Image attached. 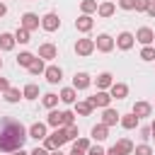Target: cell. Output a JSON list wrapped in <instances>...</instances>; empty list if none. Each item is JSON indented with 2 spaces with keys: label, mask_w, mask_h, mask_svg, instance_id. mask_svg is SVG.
Segmentation results:
<instances>
[{
  "label": "cell",
  "mask_w": 155,
  "mask_h": 155,
  "mask_svg": "<svg viewBox=\"0 0 155 155\" xmlns=\"http://www.w3.org/2000/svg\"><path fill=\"white\" fill-rule=\"evenodd\" d=\"M29 138V131L22 121L12 116H0V153H15L24 148V140Z\"/></svg>",
  "instance_id": "1"
},
{
  "label": "cell",
  "mask_w": 155,
  "mask_h": 155,
  "mask_svg": "<svg viewBox=\"0 0 155 155\" xmlns=\"http://www.w3.org/2000/svg\"><path fill=\"white\" fill-rule=\"evenodd\" d=\"M65 143H68V131H65V128H56L51 136L44 138V148H46L48 153L61 150V145H65Z\"/></svg>",
  "instance_id": "2"
},
{
  "label": "cell",
  "mask_w": 155,
  "mask_h": 155,
  "mask_svg": "<svg viewBox=\"0 0 155 155\" xmlns=\"http://www.w3.org/2000/svg\"><path fill=\"white\" fill-rule=\"evenodd\" d=\"M133 148H136V145H133L128 138H121L119 143H114V145L107 150V155H131V153H133Z\"/></svg>",
  "instance_id": "3"
},
{
  "label": "cell",
  "mask_w": 155,
  "mask_h": 155,
  "mask_svg": "<svg viewBox=\"0 0 155 155\" xmlns=\"http://www.w3.org/2000/svg\"><path fill=\"white\" fill-rule=\"evenodd\" d=\"M114 44H116V41H114L109 34H99V36L94 39V48L102 51V53H109V51L114 48Z\"/></svg>",
  "instance_id": "4"
},
{
  "label": "cell",
  "mask_w": 155,
  "mask_h": 155,
  "mask_svg": "<svg viewBox=\"0 0 155 155\" xmlns=\"http://www.w3.org/2000/svg\"><path fill=\"white\" fill-rule=\"evenodd\" d=\"M39 24H41L39 15H34V12H24V15H22V29L34 31V29H39Z\"/></svg>",
  "instance_id": "5"
},
{
  "label": "cell",
  "mask_w": 155,
  "mask_h": 155,
  "mask_svg": "<svg viewBox=\"0 0 155 155\" xmlns=\"http://www.w3.org/2000/svg\"><path fill=\"white\" fill-rule=\"evenodd\" d=\"M41 27H44L46 31H56V29L61 27V19H58V15H56V12H46V15L41 17Z\"/></svg>",
  "instance_id": "6"
},
{
  "label": "cell",
  "mask_w": 155,
  "mask_h": 155,
  "mask_svg": "<svg viewBox=\"0 0 155 155\" xmlns=\"http://www.w3.org/2000/svg\"><path fill=\"white\" fill-rule=\"evenodd\" d=\"M94 51V39H78L75 41V53L78 56H90Z\"/></svg>",
  "instance_id": "7"
},
{
  "label": "cell",
  "mask_w": 155,
  "mask_h": 155,
  "mask_svg": "<svg viewBox=\"0 0 155 155\" xmlns=\"http://www.w3.org/2000/svg\"><path fill=\"white\" fill-rule=\"evenodd\" d=\"M87 102H90L92 107H102V109H107V107L111 104V94H109V92H104V90H99V92H97L94 97H90Z\"/></svg>",
  "instance_id": "8"
},
{
  "label": "cell",
  "mask_w": 155,
  "mask_h": 155,
  "mask_svg": "<svg viewBox=\"0 0 155 155\" xmlns=\"http://www.w3.org/2000/svg\"><path fill=\"white\" fill-rule=\"evenodd\" d=\"M136 41H140L143 46H150V44L155 41V34H153V29H150V27H140V29L136 31Z\"/></svg>",
  "instance_id": "9"
},
{
  "label": "cell",
  "mask_w": 155,
  "mask_h": 155,
  "mask_svg": "<svg viewBox=\"0 0 155 155\" xmlns=\"http://www.w3.org/2000/svg\"><path fill=\"white\" fill-rule=\"evenodd\" d=\"M119 121H121V114H119L116 109L107 107V109H104V114H102V124H104V126H116Z\"/></svg>",
  "instance_id": "10"
},
{
  "label": "cell",
  "mask_w": 155,
  "mask_h": 155,
  "mask_svg": "<svg viewBox=\"0 0 155 155\" xmlns=\"http://www.w3.org/2000/svg\"><path fill=\"white\" fill-rule=\"evenodd\" d=\"M92 27H94V19H92L90 15H80V17L75 19V29H78V31H82V34H87Z\"/></svg>",
  "instance_id": "11"
},
{
  "label": "cell",
  "mask_w": 155,
  "mask_h": 155,
  "mask_svg": "<svg viewBox=\"0 0 155 155\" xmlns=\"http://www.w3.org/2000/svg\"><path fill=\"white\" fill-rule=\"evenodd\" d=\"M133 41H136V36H133L131 31H121V34L116 36V46H119L121 51H128V48L133 46Z\"/></svg>",
  "instance_id": "12"
},
{
  "label": "cell",
  "mask_w": 155,
  "mask_h": 155,
  "mask_svg": "<svg viewBox=\"0 0 155 155\" xmlns=\"http://www.w3.org/2000/svg\"><path fill=\"white\" fill-rule=\"evenodd\" d=\"M39 58L53 61V58H58V48H56L53 44H41V46H39Z\"/></svg>",
  "instance_id": "13"
},
{
  "label": "cell",
  "mask_w": 155,
  "mask_h": 155,
  "mask_svg": "<svg viewBox=\"0 0 155 155\" xmlns=\"http://www.w3.org/2000/svg\"><path fill=\"white\" fill-rule=\"evenodd\" d=\"M44 75H46V80H48V82H51V85H58V82H61V80H63V70H61V68H58V65H48V68H46V73H44Z\"/></svg>",
  "instance_id": "14"
},
{
  "label": "cell",
  "mask_w": 155,
  "mask_h": 155,
  "mask_svg": "<svg viewBox=\"0 0 155 155\" xmlns=\"http://www.w3.org/2000/svg\"><path fill=\"white\" fill-rule=\"evenodd\" d=\"M90 85H92V78L87 73H75V78H73V87L75 90H87Z\"/></svg>",
  "instance_id": "15"
},
{
  "label": "cell",
  "mask_w": 155,
  "mask_h": 155,
  "mask_svg": "<svg viewBox=\"0 0 155 155\" xmlns=\"http://www.w3.org/2000/svg\"><path fill=\"white\" fill-rule=\"evenodd\" d=\"M29 138H34V140H44V138H46V124H41V121L31 124V126H29Z\"/></svg>",
  "instance_id": "16"
},
{
  "label": "cell",
  "mask_w": 155,
  "mask_h": 155,
  "mask_svg": "<svg viewBox=\"0 0 155 155\" xmlns=\"http://www.w3.org/2000/svg\"><path fill=\"white\" fill-rule=\"evenodd\" d=\"M109 94H111V99H124V97L128 94V85H124V82H114V85L109 87Z\"/></svg>",
  "instance_id": "17"
},
{
  "label": "cell",
  "mask_w": 155,
  "mask_h": 155,
  "mask_svg": "<svg viewBox=\"0 0 155 155\" xmlns=\"http://www.w3.org/2000/svg\"><path fill=\"white\" fill-rule=\"evenodd\" d=\"M150 111H153V107H150L148 102H136V104H133V109H131V114H136L138 119L150 116Z\"/></svg>",
  "instance_id": "18"
},
{
  "label": "cell",
  "mask_w": 155,
  "mask_h": 155,
  "mask_svg": "<svg viewBox=\"0 0 155 155\" xmlns=\"http://www.w3.org/2000/svg\"><path fill=\"white\" fill-rule=\"evenodd\" d=\"M15 34H7V31H2L0 34V51H12L15 48Z\"/></svg>",
  "instance_id": "19"
},
{
  "label": "cell",
  "mask_w": 155,
  "mask_h": 155,
  "mask_svg": "<svg viewBox=\"0 0 155 155\" xmlns=\"http://www.w3.org/2000/svg\"><path fill=\"white\" fill-rule=\"evenodd\" d=\"M94 82H97V90H107V87H111V85H114L111 73H99V75L94 78Z\"/></svg>",
  "instance_id": "20"
},
{
  "label": "cell",
  "mask_w": 155,
  "mask_h": 155,
  "mask_svg": "<svg viewBox=\"0 0 155 155\" xmlns=\"http://www.w3.org/2000/svg\"><path fill=\"white\" fill-rule=\"evenodd\" d=\"M58 97H61V102H65V104H75V97H78V90H75V87H63Z\"/></svg>",
  "instance_id": "21"
},
{
  "label": "cell",
  "mask_w": 155,
  "mask_h": 155,
  "mask_svg": "<svg viewBox=\"0 0 155 155\" xmlns=\"http://www.w3.org/2000/svg\"><path fill=\"white\" fill-rule=\"evenodd\" d=\"M46 124H48V126H53V128H63V111H56V109H51V114H48Z\"/></svg>",
  "instance_id": "22"
},
{
  "label": "cell",
  "mask_w": 155,
  "mask_h": 155,
  "mask_svg": "<svg viewBox=\"0 0 155 155\" xmlns=\"http://www.w3.org/2000/svg\"><path fill=\"white\" fill-rule=\"evenodd\" d=\"M92 138L99 143V140H104V138H109V126H104V124H97V126H92Z\"/></svg>",
  "instance_id": "23"
},
{
  "label": "cell",
  "mask_w": 155,
  "mask_h": 155,
  "mask_svg": "<svg viewBox=\"0 0 155 155\" xmlns=\"http://www.w3.org/2000/svg\"><path fill=\"white\" fill-rule=\"evenodd\" d=\"M34 61H36V56H34V53H29V51H22V53L17 56V65H22V68H29Z\"/></svg>",
  "instance_id": "24"
},
{
  "label": "cell",
  "mask_w": 155,
  "mask_h": 155,
  "mask_svg": "<svg viewBox=\"0 0 155 155\" xmlns=\"http://www.w3.org/2000/svg\"><path fill=\"white\" fill-rule=\"evenodd\" d=\"M114 10H116V7H114V2H111V0H107V2H102V5L97 7V15H99V17H111V15H114Z\"/></svg>",
  "instance_id": "25"
},
{
  "label": "cell",
  "mask_w": 155,
  "mask_h": 155,
  "mask_svg": "<svg viewBox=\"0 0 155 155\" xmlns=\"http://www.w3.org/2000/svg\"><path fill=\"white\" fill-rule=\"evenodd\" d=\"M92 109H94V107H92L90 102H78V104H75V114H78V116H90Z\"/></svg>",
  "instance_id": "26"
},
{
  "label": "cell",
  "mask_w": 155,
  "mask_h": 155,
  "mask_svg": "<svg viewBox=\"0 0 155 155\" xmlns=\"http://www.w3.org/2000/svg\"><path fill=\"white\" fill-rule=\"evenodd\" d=\"M119 124H121L124 128H128V131H131V128H136V126H138V116H136V114H126V116H121V121H119Z\"/></svg>",
  "instance_id": "27"
},
{
  "label": "cell",
  "mask_w": 155,
  "mask_h": 155,
  "mask_svg": "<svg viewBox=\"0 0 155 155\" xmlns=\"http://www.w3.org/2000/svg\"><path fill=\"white\" fill-rule=\"evenodd\" d=\"M15 41H17V44H29V41H31V31H27V29L19 27V29L15 31Z\"/></svg>",
  "instance_id": "28"
},
{
  "label": "cell",
  "mask_w": 155,
  "mask_h": 155,
  "mask_svg": "<svg viewBox=\"0 0 155 155\" xmlns=\"http://www.w3.org/2000/svg\"><path fill=\"white\" fill-rule=\"evenodd\" d=\"M22 94H24V99H39V87H36L34 82H29V85L22 90Z\"/></svg>",
  "instance_id": "29"
},
{
  "label": "cell",
  "mask_w": 155,
  "mask_h": 155,
  "mask_svg": "<svg viewBox=\"0 0 155 155\" xmlns=\"http://www.w3.org/2000/svg\"><path fill=\"white\" fill-rule=\"evenodd\" d=\"M29 73L31 75H41V73H46V65H44V58H36L31 65H29Z\"/></svg>",
  "instance_id": "30"
},
{
  "label": "cell",
  "mask_w": 155,
  "mask_h": 155,
  "mask_svg": "<svg viewBox=\"0 0 155 155\" xmlns=\"http://www.w3.org/2000/svg\"><path fill=\"white\" fill-rule=\"evenodd\" d=\"M22 97H24V94H22V92H19V90H17V87H10V90H7V92H5V99H7V102H10V104H15V102H19V99H22Z\"/></svg>",
  "instance_id": "31"
},
{
  "label": "cell",
  "mask_w": 155,
  "mask_h": 155,
  "mask_svg": "<svg viewBox=\"0 0 155 155\" xmlns=\"http://www.w3.org/2000/svg\"><path fill=\"white\" fill-rule=\"evenodd\" d=\"M97 7H99V5H97L94 0H82V2H80L82 15H92V12H97Z\"/></svg>",
  "instance_id": "32"
},
{
  "label": "cell",
  "mask_w": 155,
  "mask_h": 155,
  "mask_svg": "<svg viewBox=\"0 0 155 155\" xmlns=\"http://www.w3.org/2000/svg\"><path fill=\"white\" fill-rule=\"evenodd\" d=\"M58 99H61L58 94H53V92H48V94H44V99H41V102H44V107H46V109H53V107L58 104Z\"/></svg>",
  "instance_id": "33"
},
{
  "label": "cell",
  "mask_w": 155,
  "mask_h": 155,
  "mask_svg": "<svg viewBox=\"0 0 155 155\" xmlns=\"http://www.w3.org/2000/svg\"><path fill=\"white\" fill-rule=\"evenodd\" d=\"M140 58L143 61H155V48L153 46H143L140 48Z\"/></svg>",
  "instance_id": "34"
},
{
  "label": "cell",
  "mask_w": 155,
  "mask_h": 155,
  "mask_svg": "<svg viewBox=\"0 0 155 155\" xmlns=\"http://www.w3.org/2000/svg\"><path fill=\"white\" fill-rule=\"evenodd\" d=\"M133 155H153V148H150L148 143H143V145H136V148H133Z\"/></svg>",
  "instance_id": "35"
},
{
  "label": "cell",
  "mask_w": 155,
  "mask_h": 155,
  "mask_svg": "<svg viewBox=\"0 0 155 155\" xmlns=\"http://www.w3.org/2000/svg\"><path fill=\"white\" fill-rule=\"evenodd\" d=\"M68 126H75V114L73 111H63V128Z\"/></svg>",
  "instance_id": "36"
},
{
  "label": "cell",
  "mask_w": 155,
  "mask_h": 155,
  "mask_svg": "<svg viewBox=\"0 0 155 155\" xmlns=\"http://www.w3.org/2000/svg\"><path fill=\"white\" fill-rule=\"evenodd\" d=\"M73 148H78V150H82V153H87V150H90L92 145H90V140H87V138H78Z\"/></svg>",
  "instance_id": "37"
},
{
  "label": "cell",
  "mask_w": 155,
  "mask_h": 155,
  "mask_svg": "<svg viewBox=\"0 0 155 155\" xmlns=\"http://www.w3.org/2000/svg\"><path fill=\"white\" fill-rule=\"evenodd\" d=\"M153 0H136V12H148Z\"/></svg>",
  "instance_id": "38"
},
{
  "label": "cell",
  "mask_w": 155,
  "mask_h": 155,
  "mask_svg": "<svg viewBox=\"0 0 155 155\" xmlns=\"http://www.w3.org/2000/svg\"><path fill=\"white\" fill-rule=\"evenodd\" d=\"M121 10H136V0H119Z\"/></svg>",
  "instance_id": "39"
},
{
  "label": "cell",
  "mask_w": 155,
  "mask_h": 155,
  "mask_svg": "<svg viewBox=\"0 0 155 155\" xmlns=\"http://www.w3.org/2000/svg\"><path fill=\"white\" fill-rule=\"evenodd\" d=\"M65 131H68V140H78V136H80L78 133V126H68Z\"/></svg>",
  "instance_id": "40"
},
{
  "label": "cell",
  "mask_w": 155,
  "mask_h": 155,
  "mask_svg": "<svg viewBox=\"0 0 155 155\" xmlns=\"http://www.w3.org/2000/svg\"><path fill=\"white\" fill-rule=\"evenodd\" d=\"M87 155H107V150H104L102 145H92V148L87 150Z\"/></svg>",
  "instance_id": "41"
},
{
  "label": "cell",
  "mask_w": 155,
  "mask_h": 155,
  "mask_svg": "<svg viewBox=\"0 0 155 155\" xmlns=\"http://www.w3.org/2000/svg\"><path fill=\"white\" fill-rule=\"evenodd\" d=\"M7 90H10V82L5 78H0V92H7Z\"/></svg>",
  "instance_id": "42"
},
{
  "label": "cell",
  "mask_w": 155,
  "mask_h": 155,
  "mask_svg": "<svg viewBox=\"0 0 155 155\" xmlns=\"http://www.w3.org/2000/svg\"><path fill=\"white\" fill-rule=\"evenodd\" d=\"M29 155H48V150H46V148H34Z\"/></svg>",
  "instance_id": "43"
},
{
  "label": "cell",
  "mask_w": 155,
  "mask_h": 155,
  "mask_svg": "<svg viewBox=\"0 0 155 155\" xmlns=\"http://www.w3.org/2000/svg\"><path fill=\"white\" fill-rule=\"evenodd\" d=\"M140 136H143V138H150V126H145V128H140Z\"/></svg>",
  "instance_id": "44"
},
{
  "label": "cell",
  "mask_w": 155,
  "mask_h": 155,
  "mask_svg": "<svg viewBox=\"0 0 155 155\" xmlns=\"http://www.w3.org/2000/svg\"><path fill=\"white\" fill-rule=\"evenodd\" d=\"M148 15H150V17H155V0L150 2V7H148Z\"/></svg>",
  "instance_id": "45"
},
{
  "label": "cell",
  "mask_w": 155,
  "mask_h": 155,
  "mask_svg": "<svg viewBox=\"0 0 155 155\" xmlns=\"http://www.w3.org/2000/svg\"><path fill=\"white\" fill-rule=\"evenodd\" d=\"M5 12H7V5H5V2H0V17H5Z\"/></svg>",
  "instance_id": "46"
},
{
  "label": "cell",
  "mask_w": 155,
  "mask_h": 155,
  "mask_svg": "<svg viewBox=\"0 0 155 155\" xmlns=\"http://www.w3.org/2000/svg\"><path fill=\"white\" fill-rule=\"evenodd\" d=\"M70 155H85V153H82V150H78V148H73V150H70Z\"/></svg>",
  "instance_id": "47"
},
{
  "label": "cell",
  "mask_w": 155,
  "mask_h": 155,
  "mask_svg": "<svg viewBox=\"0 0 155 155\" xmlns=\"http://www.w3.org/2000/svg\"><path fill=\"white\" fill-rule=\"evenodd\" d=\"M12 155H29V153H24V150H15Z\"/></svg>",
  "instance_id": "48"
},
{
  "label": "cell",
  "mask_w": 155,
  "mask_h": 155,
  "mask_svg": "<svg viewBox=\"0 0 155 155\" xmlns=\"http://www.w3.org/2000/svg\"><path fill=\"white\" fill-rule=\"evenodd\" d=\"M150 133H153V136H155V121H153V124H150Z\"/></svg>",
  "instance_id": "49"
},
{
  "label": "cell",
  "mask_w": 155,
  "mask_h": 155,
  "mask_svg": "<svg viewBox=\"0 0 155 155\" xmlns=\"http://www.w3.org/2000/svg\"><path fill=\"white\" fill-rule=\"evenodd\" d=\"M48 155H65V153H61V150H53V153H48Z\"/></svg>",
  "instance_id": "50"
},
{
  "label": "cell",
  "mask_w": 155,
  "mask_h": 155,
  "mask_svg": "<svg viewBox=\"0 0 155 155\" xmlns=\"http://www.w3.org/2000/svg\"><path fill=\"white\" fill-rule=\"evenodd\" d=\"M0 68H2V58H0Z\"/></svg>",
  "instance_id": "51"
},
{
  "label": "cell",
  "mask_w": 155,
  "mask_h": 155,
  "mask_svg": "<svg viewBox=\"0 0 155 155\" xmlns=\"http://www.w3.org/2000/svg\"><path fill=\"white\" fill-rule=\"evenodd\" d=\"M111 2H114V0H111Z\"/></svg>",
  "instance_id": "52"
}]
</instances>
